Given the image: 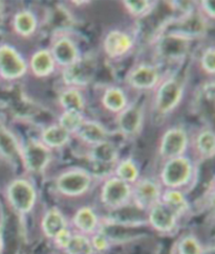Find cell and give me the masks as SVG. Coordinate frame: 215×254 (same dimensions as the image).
Segmentation results:
<instances>
[{
    "label": "cell",
    "mask_w": 215,
    "mask_h": 254,
    "mask_svg": "<svg viewBox=\"0 0 215 254\" xmlns=\"http://www.w3.org/2000/svg\"><path fill=\"white\" fill-rule=\"evenodd\" d=\"M162 68L155 63L141 62L133 65L125 76V84L138 92L153 91L164 76Z\"/></svg>",
    "instance_id": "5"
},
{
    "label": "cell",
    "mask_w": 215,
    "mask_h": 254,
    "mask_svg": "<svg viewBox=\"0 0 215 254\" xmlns=\"http://www.w3.org/2000/svg\"><path fill=\"white\" fill-rule=\"evenodd\" d=\"M72 236H73V234L71 233V231L66 228L63 231H61L59 234H58V236L55 238V241L60 247L65 248L66 245L68 244V242H70Z\"/></svg>",
    "instance_id": "39"
},
{
    "label": "cell",
    "mask_w": 215,
    "mask_h": 254,
    "mask_svg": "<svg viewBox=\"0 0 215 254\" xmlns=\"http://www.w3.org/2000/svg\"><path fill=\"white\" fill-rule=\"evenodd\" d=\"M93 249H96L98 251H103L107 248V238L103 232L97 233L96 236H94L93 240L91 241Z\"/></svg>",
    "instance_id": "38"
},
{
    "label": "cell",
    "mask_w": 215,
    "mask_h": 254,
    "mask_svg": "<svg viewBox=\"0 0 215 254\" xmlns=\"http://www.w3.org/2000/svg\"><path fill=\"white\" fill-rule=\"evenodd\" d=\"M195 175V163L187 155L163 161L160 183L166 190H181L190 183Z\"/></svg>",
    "instance_id": "3"
},
{
    "label": "cell",
    "mask_w": 215,
    "mask_h": 254,
    "mask_svg": "<svg viewBox=\"0 0 215 254\" xmlns=\"http://www.w3.org/2000/svg\"><path fill=\"white\" fill-rule=\"evenodd\" d=\"M93 182V173L81 168H72L58 176L55 187L63 196L79 197L90 190Z\"/></svg>",
    "instance_id": "7"
},
{
    "label": "cell",
    "mask_w": 215,
    "mask_h": 254,
    "mask_svg": "<svg viewBox=\"0 0 215 254\" xmlns=\"http://www.w3.org/2000/svg\"><path fill=\"white\" fill-rule=\"evenodd\" d=\"M131 199V185L110 175L102 185L101 201L106 207L118 209Z\"/></svg>",
    "instance_id": "15"
},
{
    "label": "cell",
    "mask_w": 215,
    "mask_h": 254,
    "mask_svg": "<svg viewBox=\"0 0 215 254\" xmlns=\"http://www.w3.org/2000/svg\"><path fill=\"white\" fill-rule=\"evenodd\" d=\"M199 63H200L201 70L207 76H209L210 79H214V74H215V48H214L213 44L207 46L201 53Z\"/></svg>",
    "instance_id": "35"
},
{
    "label": "cell",
    "mask_w": 215,
    "mask_h": 254,
    "mask_svg": "<svg viewBox=\"0 0 215 254\" xmlns=\"http://www.w3.org/2000/svg\"><path fill=\"white\" fill-rule=\"evenodd\" d=\"M162 192L161 183L150 178L139 179L131 185V198L136 207L141 210H148L160 202Z\"/></svg>",
    "instance_id": "16"
},
{
    "label": "cell",
    "mask_w": 215,
    "mask_h": 254,
    "mask_svg": "<svg viewBox=\"0 0 215 254\" xmlns=\"http://www.w3.org/2000/svg\"><path fill=\"white\" fill-rule=\"evenodd\" d=\"M152 92V112L155 116L164 119L181 106L185 95L184 79L177 72H165Z\"/></svg>",
    "instance_id": "1"
},
{
    "label": "cell",
    "mask_w": 215,
    "mask_h": 254,
    "mask_svg": "<svg viewBox=\"0 0 215 254\" xmlns=\"http://www.w3.org/2000/svg\"><path fill=\"white\" fill-rule=\"evenodd\" d=\"M135 38L123 29H110L103 38L102 48L107 59L118 61L128 56L133 50Z\"/></svg>",
    "instance_id": "14"
},
{
    "label": "cell",
    "mask_w": 215,
    "mask_h": 254,
    "mask_svg": "<svg viewBox=\"0 0 215 254\" xmlns=\"http://www.w3.org/2000/svg\"><path fill=\"white\" fill-rule=\"evenodd\" d=\"M112 175L122 181L133 185L140 179V168L132 158L119 159L113 167Z\"/></svg>",
    "instance_id": "29"
},
{
    "label": "cell",
    "mask_w": 215,
    "mask_h": 254,
    "mask_svg": "<svg viewBox=\"0 0 215 254\" xmlns=\"http://www.w3.org/2000/svg\"><path fill=\"white\" fill-rule=\"evenodd\" d=\"M58 104L62 111H74L84 113L86 100L82 89L74 87H65L58 95Z\"/></svg>",
    "instance_id": "27"
},
{
    "label": "cell",
    "mask_w": 215,
    "mask_h": 254,
    "mask_svg": "<svg viewBox=\"0 0 215 254\" xmlns=\"http://www.w3.org/2000/svg\"><path fill=\"white\" fill-rule=\"evenodd\" d=\"M98 71V63L94 57L84 56L73 65L61 69L62 82L65 87L82 89L89 86Z\"/></svg>",
    "instance_id": "9"
},
{
    "label": "cell",
    "mask_w": 215,
    "mask_h": 254,
    "mask_svg": "<svg viewBox=\"0 0 215 254\" xmlns=\"http://www.w3.org/2000/svg\"><path fill=\"white\" fill-rule=\"evenodd\" d=\"M41 225L45 236L51 239H55L61 231L67 228L63 213L57 208H51L45 212Z\"/></svg>",
    "instance_id": "28"
},
{
    "label": "cell",
    "mask_w": 215,
    "mask_h": 254,
    "mask_svg": "<svg viewBox=\"0 0 215 254\" xmlns=\"http://www.w3.org/2000/svg\"><path fill=\"white\" fill-rule=\"evenodd\" d=\"M50 50L58 68H64L73 65L82 57L81 50L75 39L65 32H58L54 35Z\"/></svg>",
    "instance_id": "12"
},
{
    "label": "cell",
    "mask_w": 215,
    "mask_h": 254,
    "mask_svg": "<svg viewBox=\"0 0 215 254\" xmlns=\"http://www.w3.org/2000/svg\"><path fill=\"white\" fill-rule=\"evenodd\" d=\"M28 72L25 58L11 44H0V79L7 82L21 80Z\"/></svg>",
    "instance_id": "11"
},
{
    "label": "cell",
    "mask_w": 215,
    "mask_h": 254,
    "mask_svg": "<svg viewBox=\"0 0 215 254\" xmlns=\"http://www.w3.org/2000/svg\"><path fill=\"white\" fill-rule=\"evenodd\" d=\"M73 137H76L78 140H80L90 148V146L109 139V132L99 121L86 119L85 117L80 128L78 129Z\"/></svg>",
    "instance_id": "19"
},
{
    "label": "cell",
    "mask_w": 215,
    "mask_h": 254,
    "mask_svg": "<svg viewBox=\"0 0 215 254\" xmlns=\"http://www.w3.org/2000/svg\"><path fill=\"white\" fill-rule=\"evenodd\" d=\"M150 226L161 232L172 231L177 225L178 216L161 201L147 210Z\"/></svg>",
    "instance_id": "22"
},
{
    "label": "cell",
    "mask_w": 215,
    "mask_h": 254,
    "mask_svg": "<svg viewBox=\"0 0 215 254\" xmlns=\"http://www.w3.org/2000/svg\"><path fill=\"white\" fill-rule=\"evenodd\" d=\"M145 106L141 102H131L115 115V128L126 139H134L143 130Z\"/></svg>",
    "instance_id": "10"
},
{
    "label": "cell",
    "mask_w": 215,
    "mask_h": 254,
    "mask_svg": "<svg viewBox=\"0 0 215 254\" xmlns=\"http://www.w3.org/2000/svg\"><path fill=\"white\" fill-rule=\"evenodd\" d=\"M190 148V135L183 126L174 125L166 129L160 137L158 156L162 161L181 157Z\"/></svg>",
    "instance_id": "4"
},
{
    "label": "cell",
    "mask_w": 215,
    "mask_h": 254,
    "mask_svg": "<svg viewBox=\"0 0 215 254\" xmlns=\"http://www.w3.org/2000/svg\"><path fill=\"white\" fill-rule=\"evenodd\" d=\"M190 148L199 160H211L215 154V134L213 127L205 125L190 137Z\"/></svg>",
    "instance_id": "17"
},
{
    "label": "cell",
    "mask_w": 215,
    "mask_h": 254,
    "mask_svg": "<svg viewBox=\"0 0 215 254\" xmlns=\"http://www.w3.org/2000/svg\"><path fill=\"white\" fill-rule=\"evenodd\" d=\"M156 3L158 2L150 1V0H124L122 1L125 11L139 20L153 12L158 6Z\"/></svg>",
    "instance_id": "32"
},
{
    "label": "cell",
    "mask_w": 215,
    "mask_h": 254,
    "mask_svg": "<svg viewBox=\"0 0 215 254\" xmlns=\"http://www.w3.org/2000/svg\"><path fill=\"white\" fill-rule=\"evenodd\" d=\"M197 4L198 12L205 18L207 19L209 22H213L215 19V4L214 1L211 0H204V1H200Z\"/></svg>",
    "instance_id": "37"
},
{
    "label": "cell",
    "mask_w": 215,
    "mask_h": 254,
    "mask_svg": "<svg viewBox=\"0 0 215 254\" xmlns=\"http://www.w3.org/2000/svg\"><path fill=\"white\" fill-rule=\"evenodd\" d=\"M28 72L37 79H46L52 76L58 69L54 58L47 48H40L34 52L27 61Z\"/></svg>",
    "instance_id": "20"
},
{
    "label": "cell",
    "mask_w": 215,
    "mask_h": 254,
    "mask_svg": "<svg viewBox=\"0 0 215 254\" xmlns=\"http://www.w3.org/2000/svg\"><path fill=\"white\" fill-rule=\"evenodd\" d=\"M84 120V113L74 111H62V113L59 115L57 124L61 126L64 130H66L68 133L74 136L78 129L80 128V126Z\"/></svg>",
    "instance_id": "33"
},
{
    "label": "cell",
    "mask_w": 215,
    "mask_h": 254,
    "mask_svg": "<svg viewBox=\"0 0 215 254\" xmlns=\"http://www.w3.org/2000/svg\"><path fill=\"white\" fill-rule=\"evenodd\" d=\"M194 41L183 36L162 32L151 42L155 64L160 67L163 64H181L190 55Z\"/></svg>",
    "instance_id": "2"
},
{
    "label": "cell",
    "mask_w": 215,
    "mask_h": 254,
    "mask_svg": "<svg viewBox=\"0 0 215 254\" xmlns=\"http://www.w3.org/2000/svg\"><path fill=\"white\" fill-rule=\"evenodd\" d=\"M53 159V151L45 146L38 138L31 137L21 141L20 162L26 172L31 174H42L45 172Z\"/></svg>",
    "instance_id": "8"
},
{
    "label": "cell",
    "mask_w": 215,
    "mask_h": 254,
    "mask_svg": "<svg viewBox=\"0 0 215 254\" xmlns=\"http://www.w3.org/2000/svg\"><path fill=\"white\" fill-rule=\"evenodd\" d=\"M72 138L73 135L64 130L61 126L58 124H52L44 127L38 139L51 151H54L65 148L71 142Z\"/></svg>",
    "instance_id": "25"
},
{
    "label": "cell",
    "mask_w": 215,
    "mask_h": 254,
    "mask_svg": "<svg viewBox=\"0 0 215 254\" xmlns=\"http://www.w3.org/2000/svg\"><path fill=\"white\" fill-rule=\"evenodd\" d=\"M209 23L207 19H205L198 9H195L190 14L170 18L162 32L173 33L195 41L207 35Z\"/></svg>",
    "instance_id": "6"
},
{
    "label": "cell",
    "mask_w": 215,
    "mask_h": 254,
    "mask_svg": "<svg viewBox=\"0 0 215 254\" xmlns=\"http://www.w3.org/2000/svg\"><path fill=\"white\" fill-rule=\"evenodd\" d=\"M7 200L17 212L25 214L30 212L37 200V192L34 185L24 178L13 180L7 187Z\"/></svg>",
    "instance_id": "13"
},
{
    "label": "cell",
    "mask_w": 215,
    "mask_h": 254,
    "mask_svg": "<svg viewBox=\"0 0 215 254\" xmlns=\"http://www.w3.org/2000/svg\"><path fill=\"white\" fill-rule=\"evenodd\" d=\"M161 202L177 214L178 218L189 209L188 200L181 190H165L162 192Z\"/></svg>",
    "instance_id": "30"
},
{
    "label": "cell",
    "mask_w": 215,
    "mask_h": 254,
    "mask_svg": "<svg viewBox=\"0 0 215 254\" xmlns=\"http://www.w3.org/2000/svg\"><path fill=\"white\" fill-rule=\"evenodd\" d=\"M87 157L91 162L98 165V167H111L113 170L115 163L120 159L119 148L113 141L107 139L103 142L90 146L89 151H87Z\"/></svg>",
    "instance_id": "18"
},
{
    "label": "cell",
    "mask_w": 215,
    "mask_h": 254,
    "mask_svg": "<svg viewBox=\"0 0 215 254\" xmlns=\"http://www.w3.org/2000/svg\"><path fill=\"white\" fill-rule=\"evenodd\" d=\"M68 254H92L93 246L91 240L83 234H73L64 248Z\"/></svg>",
    "instance_id": "34"
},
{
    "label": "cell",
    "mask_w": 215,
    "mask_h": 254,
    "mask_svg": "<svg viewBox=\"0 0 215 254\" xmlns=\"http://www.w3.org/2000/svg\"><path fill=\"white\" fill-rule=\"evenodd\" d=\"M181 254H202V248L197 239L193 237H186L180 243Z\"/></svg>",
    "instance_id": "36"
},
{
    "label": "cell",
    "mask_w": 215,
    "mask_h": 254,
    "mask_svg": "<svg viewBox=\"0 0 215 254\" xmlns=\"http://www.w3.org/2000/svg\"><path fill=\"white\" fill-rule=\"evenodd\" d=\"M100 103L106 112L116 115L126 108L130 102L123 87L109 85L104 88L100 97Z\"/></svg>",
    "instance_id": "23"
},
{
    "label": "cell",
    "mask_w": 215,
    "mask_h": 254,
    "mask_svg": "<svg viewBox=\"0 0 215 254\" xmlns=\"http://www.w3.org/2000/svg\"><path fill=\"white\" fill-rule=\"evenodd\" d=\"M74 225L82 233H93L99 225V220L91 207H82L75 213Z\"/></svg>",
    "instance_id": "31"
},
{
    "label": "cell",
    "mask_w": 215,
    "mask_h": 254,
    "mask_svg": "<svg viewBox=\"0 0 215 254\" xmlns=\"http://www.w3.org/2000/svg\"><path fill=\"white\" fill-rule=\"evenodd\" d=\"M12 26L17 36L24 39L32 38L39 28L38 17L31 9H20L13 16Z\"/></svg>",
    "instance_id": "26"
},
{
    "label": "cell",
    "mask_w": 215,
    "mask_h": 254,
    "mask_svg": "<svg viewBox=\"0 0 215 254\" xmlns=\"http://www.w3.org/2000/svg\"><path fill=\"white\" fill-rule=\"evenodd\" d=\"M21 140L7 127L0 124V158L7 162L20 161Z\"/></svg>",
    "instance_id": "24"
},
{
    "label": "cell",
    "mask_w": 215,
    "mask_h": 254,
    "mask_svg": "<svg viewBox=\"0 0 215 254\" xmlns=\"http://www.w3.org/2000/svg\"><path fill=\"white\" fill-rule=\"evenodd\" d=\"M214 95H215V84L214 79L205 81L198 87V90L194 94V107L197 108L198 113L204 116L207 122L213 121L214 114Z\"/></svg>",
    "instance_id": "21"
}]
</instances>
